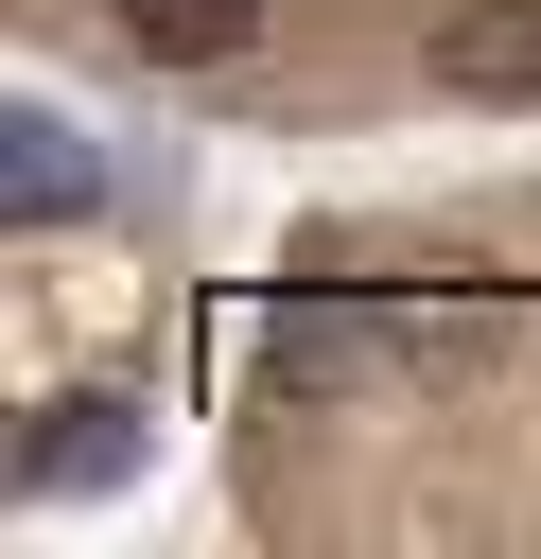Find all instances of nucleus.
I'll return each instance as SVG.
<instances>
[{"instance_id": "obj_3", "label": "nucleus", "mask_w": 541, "mask_h": 559, "mask_svg": "<svg viewBox=\"0 0 541 559\" xmlns=\"http://www.w3.org/2000/svg\"><path fill=\"white\" fill-rule=\"evenodd\" d=\"M17 210H87V157H70V122H17Z\"/></svg>"}, {"instance_id": "obj_1", "label": "nucleus", "mask_w": 541, "mask_h": 559, "mask_svg": "<svg viewBox=\"0 0 541 559\" xmlns=\"http://www.w3.org/2000/svg\"><path fill=\"white\" fill-rule=\"evenodd\" d=\"M436 87H471V105H541V0H471V17H436Z\"/></svg>"}, {"instance_id": "obj_2", "label": "nucleus", "mask_w": 541, "mask_h": 559, "mask_svg": "<svg viewBox=\"0 0 541 559\" xmlns=\"http://www.w3.org/2000/svg\"><path fill=\"white\" fill-rule=\"evenodd\" d=\"M122 17V52H157V70H227L244 35H262V0H105Z\"/></svg>"}]
</instances>
